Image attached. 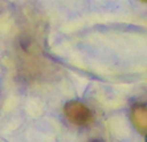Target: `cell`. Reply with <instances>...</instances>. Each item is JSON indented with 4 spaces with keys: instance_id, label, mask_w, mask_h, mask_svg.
I'll return each instance as SVG.
<instances>
[{
    "instance_id": "cell-3",
    "label": "cell",
    "mask_w": 147,
    "mask_h": 142,
    "mask_svg": "<svg viewBox=\"0 0 147 142\" xmlns=\"http://www.w3.org/2000/svg\"><path fill=\"white\" fill-rule=\"evenodd\" d=\"M93 142H99V141H93Z\"/></svg>"
},
{
    "instance_id": "cell-2",
    "label": "cell",
    "mask_w": 147,
    "mask_h": 142,
    "mask_svg": "<svg viewBox=\"0 0 147 142\" xmlns=\"http://www.w3.org/2000/svg\"><path fill=\"white\" fill-rule=\"evenodd\" d=\"M130 118H131V122L134 124V126L138 129V132H140L142 134H146L147 110L144 104H134L133 108H131Z\"/></svg>"
},
{
    "instance_id": "cell-1",
    "label": "cell",
    "mask_w": 147,
    "mask_h": 142,
    "mask_svg": "<svg viewBox=\"0 0 147 142\" xmlns=\"http://www.w3.org/2000/svg\"><path fill=\"white\" fill-rule=\"evenodd\" d=\"M64 112L69 121L78 126H86L93 121L92 110L80 101H69L64 108Z\"/></svg>"
}]
</instances>
